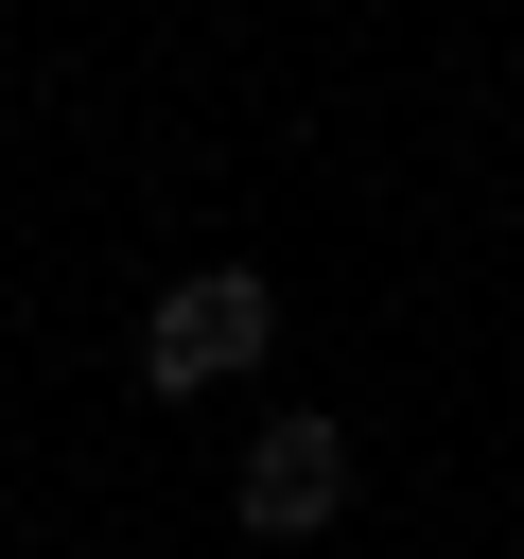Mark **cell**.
Listing matches in <instances>:
<instances>
[{
    "instance_id": "obj_2",
    "label": "cell",
    "mask_w": 524,
    "mask_h": 559,
    "mask_svg": "<svg viewBox=\"0 0 524 559\" xmlns=\"http://www.w3.org/2000/svg\"><path fill=\"white\" fill-rule=\"evenodd\" d=\"M332 507H349V437H332V419H262V454H245V524H262V542H314Z\"/></svg>"
},
{
    "instance_id": "obj_1",
    "label": "cell",
    "mask_w": 524,
    "mask_h": 559,
    "mask_svg": "<svg viewBox=\"0 0 524 559\" xmlns=\"http://www.w3.org/2000/svg\"><path fill=\"white\" fill-rule=\"evenodd\" d=\"M262 349H279V280L210 262V280H175V297H157V332H140V384H157V402H192V384H245Z\"/></svg>"
}]
</instances>
